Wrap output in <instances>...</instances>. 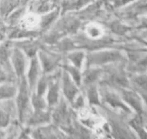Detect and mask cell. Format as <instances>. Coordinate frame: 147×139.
Listing matches in <instances>:
<instances>
[{
  "label": "cell",
  "mask_w": 147,
  "mask_h": 139,
  "mask_svg": "<svg viewBox=\"0 0 147 139\" xmlns=\"http://www.w3.org/2000/svg\"><path fill=\"white\" fill-rule=\"evenodd\" d=\"M121 59V54L116 51H104L93 53L89 56L88 60L90 64H102L115 61Z\"/></svg>",
  "instance_id": "cell-1"
},
{
  "label": "cell",
  "mask_w": 147,
  "mask_h": 139,
  "mask_svg": "<svg viewBox=\"0 0 147 139\" xmlns=\"http://www.w3.org/2000/svg\"><path fill=\"white\" fill-rule=\"evenodd\" d=\"M27 104H28V92H27V83L23 79L20 85V93L17 97V107L21 119L24 118V113L27 108Z\"/></svg>",
  "instance_id": "cell-2"
},
{
  "label": "cell",
  "mask_w": 147,
  "mask_h": 139,
  "mask_svg": "<svg viewBox=\"0 0 147 139\" xmlns=\"http://www.w3.org/2000/svg\"><path fill=\"white\" fill-rule=\"evenodd\" d=\"M10 46L8 43H5L0 46V66L7 72L11 71L9 63Z\"/></svg>",
  "instance_id": "cell-3"
},
{
  "label": "cell",
  "mask_w": 147,
  "mask_h": 139,
  "mask_svg": "<svg viewBox=\"0 0 147 139\" xmlns=\"http://www.w3.org/2000/svg\"><path fill=\"white\" fill-rule=\"evenodd\" d=\"M12 61L17 76H22L24 71V66H25V61H24L22 53L18 50H14L12 56Z\"/></svg>",
  "instance_id": "cell-4"
},
{
  "label": "cell",
  "mask_w": 147,
  "mask_h": 139,
  "mask_svg": "<svg viewBox=\"0 0 147 139\" xmlns=\"http://www.w3.org/2000/svg\"><path fill=\"white\" fill-rule=\"evenodd\" d=\"M63 89L67 99L70 101L73 100L77 92V89L66 74H64L63 76Z\"/></svg>",
  "instance_id": "cell-5"
},
{
  "label": "cell",
  "mask_w": 147,
  "mask_h": 139,
  "mask_svg": "<svg viewBox=\"0 0 147 139\" xmlns=\"http://www.w3.org/2000/svg\"><path fill=\"white\" fill-rule=\"evenodd\" d=\"M123 96L125 100L128 103L130 104L135 110H136L139 112H142V104H141V101L134 93H133L132 92H128V91L123 90Z\"/></svg>",
  "instance_id": "cell-6"
},
{
  "label": "cell",
  "mask_w": 147,
  "mask_h": 139,
  "mask_svg": "<svg viewBox=\"0 0 147 139\" xmlns=\"http://www.w3.org/2000/svg\"><path fill=\"white\" fill-rule=\"evenodd\" d=\"M38 63L36 58L34 57L31 63V66H30V72H29V82H30V86H34V83L37 79V74H38Z\"/></svg>",
  "instance_id": "cell-7"
},
{
  "label": "cell",
  "mask_w": 147,
  "mask_h": 139,
  "mask_svg": "<svg viewBox=\"0 0 147 139\" xmlns=\"http://www.w3.org/2000/svg\"><path fill=\"white\" fill-rule=\"evenodd\" d=\"M105 98H106V100L108 102H109L111 105H113V106L123 108L124 110L128 111V112L129 111L127 107L124 105V104L122 103L120 99L118 98V97L116 95H114V94L109 93V92H107L105 94Z\"/></svg>",
  "instance_id": "cell-8"
},
{
  "label": "cell",
  "mask_w": 147,
  "mask_h": 139,
  "mask_svg": "<svg viewBox=\"0 0 147 139\" xmlns=\"http://www.w3.org/2000/svg\"><path fill=\"white\" fill-rule=\"evenodd\" d=\"M16 89L11 85H1L0 86V100L11 97L15 94Z\"/></svg>",
  "instance_id": "cell-9"
},
{
  "label": "cell",
  "mask_w": 147,
  "mask_h": 139,
  "mask_svg": "<svg viewBox=\"0 0 147 139\" xmlns=\"http://www.w3.org/2000/svg\"><path fill=\"white\" fill-rule=\"evenodd\" d=\"M58 98V87L57 84H52L48 94V102L50 105H53L57 102Z\"/></svg>",
  "instance_id": "cell-10"
},
{
  "label": "cell",
  "mask_w": 147,
  "mask_h": 139,
  "mask_svg": "<svg viewBox=\"0 0 147 139\" xmlns=\"http://www.w3.org/2000/svg\"><path fill=\"white\" fill-rule=\"evenodd\" d=\"M49 119L48 115L45 112H42L41 110H37L34 116L32 118L31 123H40L47 121Z\"/></svg>",
  "instance_id": "cell-11"
},
{
  "label": "cell",
  "mask_w": 147,
  "mask_h": 139,
  "mask_svg": "<svg viewBox=\"0 0 147 139\" xmlns=\"http://www.w3.org/2000/svg\"><path fill=\"white\" fill-rule=\"evenodd\" d=\"M100 74V71L98 69H92V70H89L88 72L86 73V77H85V80H86V83H92L94 81H96L98 79Z\"/></svg>",
  "instance_id": "cell-12"
},
{
  "label": "cell",
  "mask_w": 147,
  "mask_h": 139,
  "mask_svg": "<svg viewBox=\"0 0 147 139\" xmlns=\"http://www.w3.org/2000/svg\"><path fill=\"white\" fill-rule=\"evenodd\" d=\"M40 57H41L42 61L43 62V66H44L45 69L46 71L51 70L54 67L55 64V61L53 59H51V58L50 59L48 56L42 54H40Z\"/></svg>",
  "instance_id": "cell-13"
},
{
  "label": "cell",
  "mask_w": 147,
  "mask_h": 139,
  "mask_svg": "<svg viewBox=\"0 0 147 139\" xmlns=\"http://www.w3.org/2000/svg\"><path fill=\"white\" fill-rule=\"evenodd\" d=\"M84 54L83 53H73L69 56V59L74 63L76 66H81Z\"/></svg>",
  "instance_id": "cell-14"
},
{
  "label": "cell",
  "mask_w": 147,
  "mask_h": 139,
  "mask_svg": "<svg viewBox=\"0 0 147 139\" xmlns=\"http://www.w3.org/2000/svg\"><path fill=\"white\" fill-rule=\"evenodd\" d=\"M88 0H68L66 1V4H64V7L67 9H72L78 7V6H81L83 4L88 2Z\"/></svg>",
  "instance_id": "cell-15"
},
{
  "label": "cell",
  "mask_w": 147,
  "mask_h": 139,
  "mask_svg": "<svg viewBox=\"0 0 147 139\" xmlns=\"http://www.w3.org/2000/svg\"><path fill=\"white\" fill-rule=\"evenodd\" d=\"M88 96L89 101L93 104L98 103V96L97 91L94 87H91L88 89Z\"/></svg>",
  "instance_id": "cell-16"
},
{
  "label": "cell",
  "mask_w": 147,
  "mask_h": 139,
  "mask_svg": "<svg viewBox=\"0 0 147 139\" xmlns=\"http://www.w3.org/2000/svg\"><path fill=\"white\" fill-rule=\"evenodd\" d=\"M18 2L17 1H9L7 2L4 3L2 6L1 7V11L3 14H5V13L9 12L11 10H12L14 7L17 5Z\"/></svg>",
  "instance_id": "cell-17"
},
{
  "label": "cell",
  "mask_w": 147,
  "mask_h": 139,
  "mask_svg": "<svg viewBox=\"0 0 147 139\" xmlns=\"http://www.w3.org/2000/svg\"><path fill=\"white\" fill-rule=\"evenodd\" d=\"M9 121V116L8 114L0 108V128L6 127Z\"/></svg>",
  "instance_id": "cell-18"
},
{
  "label": "cell",
  "mask_w": 147,
  "mask_h": 139,
  "mask_svg": "<svg viewBox=\"0 0 147 139\" xmlns=\"http://www.w3.org/2000/svg\"><path fill=\"white\" fill-rule=\"evenodd\" d=\"M33 105L34 108L37 109V110H41L42 109L45 108V102L43 99L40 97V95L37 96H34L33 97Z\"/></svg>",
  "instance_id": "cell-19"
},
{
  "label": "cell",
  "mask_w": 147,
  "mask_h": 139,
  "mask_svg": "<svg viewBox=\"0 0 147 139\" xmlns=\"http://www.w3.org/2000/svg\"><path fill=\"white\" fill-rule=\"evenodd\" d=\"M67 69H68L69 72H70L72 75H73V78H74L75 81H76V83L78 84H80V74H79V72L75 68L72 67V66H67Z\"/></svg>",
  "instance_id": "cell-20"
},
{
  "label": "cell",
  "mask_w": 147,
  "mask_h": 139,
  "mask_svg": "<svg viewBox=\"0 0 147 139\" xmlns=\"http://www.w3.org/2000/svg\"><path fill=\"white\" fill-rule=\"evenodd\" d=\"M57 13H58V12L56 11V12H55L51 13V14H49V15L46 16L42 21V25L46 26V25H47L50 24V23L53 20H54L55 17H57Z\"/></svg>",
  "instance_id": "cell-21"
},
{
  "label": "cell",
  "mask_w": 147,
  "mask_h": 139,
  "mask_svg": "<svg viewBox=\"0 0 147 139\" xmlns=\"http://www.w3.org/2000/svg\"><path fill=\"white\" fill-rule=\"evenodd\" d=\"M46 87V82L45 79H42L39 83L38 87V95H41L45 92Z\"/></svg>",
  "instance_id": "cell-22"
},
{
  "label": "cell",
  "mask_w": 147,
  "mask_h": 139,
  "mask_svg": "<svg viewBox=\"0 0 147 139\" xmlns=\"http://www.w3.org/2000/svg\"><path fill=\"white\" fill-rule=\"evenodd\" d=\"M6 79H7V75H6L5 72L0 66V83L4 82Z\"/></svg>",
  "instance_id": "cell-23"
},
{
  "label": "cell",
  "mask_w": 147,
  "mask_h": 139,
  "mask_svg": "<svg viewBox=\"0 0 147 139\" xmlns=\"http://www.w3.org/2000/svg\"><path fill=\"white\" fill-rule=\"evenodd\" d=\"M76 105H77V106L78 107V108H79V107L83 106V99H82L81 97H79L78 99L77 102H76Z\"/></svg>",
  "instance_id": "cell-24"
},
{
  "label": "cell",
  "mask_w": 147,
  "mask_h": 139,
  "mask_svg": "<svg viewBox=\"0 0 147 139\" xmlns=\"http://www.w3.org/2000/svg\"><path fill=\"white\" fill-rule=\"evenodd\" d=\"M4 36L2 34H1V33H0V41L3 40V39H4Z\"/></svg>",
  "instance_id": "cell-25"
}]
</instances>
